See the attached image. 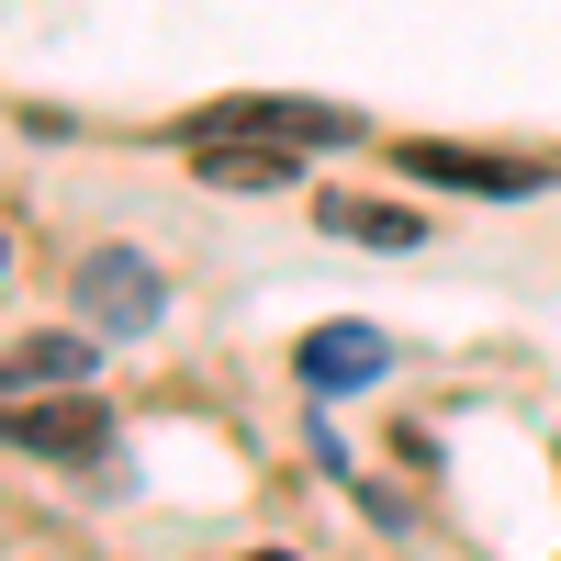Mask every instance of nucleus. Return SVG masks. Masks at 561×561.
Segmentation results:
<instances>
[{
	"mask_svg": "<svg viewBox=\"0 0 561 561\" xmlns=\"http://www.w3.org/2000/svg\"><path fill=\"white\" fill-rule=\"evenodd\" d=\"M158 304H169V280L135 259V248L79 259V325H90V337H135V325H158Z\"/></svg>",
	"mask_w": 561,
	"mask_h": 561,
	"instance_id": "f257e3e1",
	"label": "nucleus"
},
{
	"mask_svg": "<svg viewBox=\"0 0 561 561\" xmlns=\"http://www.w3.org/2000/svg\"><path fill=\"white\" fill-rule=\"evenodd\" d=\"M180 135H192V147H214V135H293V147H348L359 124H348L337 102H225V113H192Z\"/></svg>",
	"mask_w": 561,
	"mask_h": 561,
	"instance_id": "f03ea898",
	"label": "nucleus"
},
{
	"mask_svg": "<svg viewBox=\"0 0 561 561\" xmlns=\"http://www.w3.org/2000/svg\"><path fill=\"white\" fill-rule=\"evenodd\" d=\"M102 438H113V415L102 404H12V449H57V460H102Z\"/></svg>",
	"mask_w": 561,
	"mask_h": 561,
	"instance_id": "39448f33",
	"label": "nucleus"
},
{
	"mask_svg": "<svg viewBox=\"0 0 561 561\" xmlns=\"http://www.w3.org/2000/svg\"><path fill=\"white\" fill-rule=\"evenodd\" d=\"M192 169L214 180V192H280L304 158L293 147H259V135H214V147H192Z\"/></svg>",
	"mask_w": 561,
	"mask_h": 561,
	"instance_id": "0eeeda50",
	"label": "nucleus"
},
{
	"mask_svg": "<svg viewBox=\"0 0 561 561\" xmlns=\"http://www.w3.org/2000/svg\"><path fill=\"white\" fill-rule=\"evenodd\" d=\"M90 370V337H23L12 348V393H34V382H79Z\"/></svg>",
	"mask_w": 561,
	"mask_h": 561,
	"instance_id": "6e6552de",
	"label": "nucleus"
},
{
	"mask_svg": "<svg viewBox=\"0 0 561 561\" xmlns=\"http://www.w3.org/2000/svg\"><path fill=\"white\" fill-rule=\"evenodd\" d=\"M393 370V337L382 325H314L304 337V393H359Z\"/></svg>",
	"mask_w": 561,
	"mask_h": 561,
	"instance_id": "20e7f679",
	"label": "nucleus"
},
{
	"mask_svg": "<svg viewBox=\"0 0 561 561\" xmlns=\"http://www.w3.org/2000/svg\"><path fill=\"white\" fill-rule=\"evenodd\" d=\"M325 237H359V248H427V214L415 203H359V192H314Z\"/></svg>",
	"mask_w": 561,
	"mask_h": 561,
	"instance_id": "423d86ee",
	"label": "nucleus"
},
{
	"mask_svg": "<svg viewBox=\"0 0 561 561\" xmlns=\"http://www.w3.org/2000/svg\"><path fill=\"white\" fill-rule=\"evenodd\" d=\"M415 180H449V192H494V203H517V192H550V169L539 158H483V147H393Z\"/></svg>",
	"mask_w": 561,
	"mask_h": 561,
	"instance_id": "7ed1b4c3",
	"label": "nucleus"
},
{
	"mask_svg": "<svg viewBox=\"0 0 561 561\" xmlns=\"http://www.w3.org/2000/svg\"><path fill=\"white\" fill-rule=\"evenodd\" d=\"M259 561H280V550H259Z\"/></svg>",
	"mask_w": 561,
	"mask_h": 561,
	"instance_id": "1a4fd4ad",
	"label": "nucleus"
}]
</instances>
